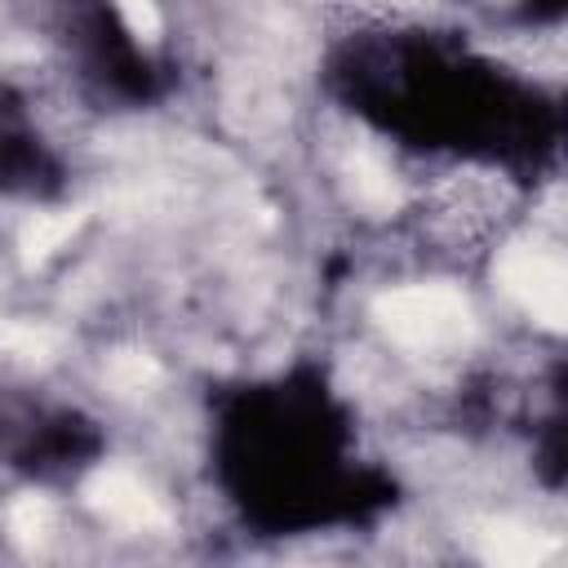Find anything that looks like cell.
Masks as SVG:
<instances>
[{
    "instance_id": "obj_1",
    "label": "cell",
    "mask_w": 568,
    "mask_h": 568,
    "mask_svg": "<svg viewBox=\"0 0 568 568\" xmlns=\"http://www.w3.org/2000/svg\"><path fill=\"white\" fill-rule=\"evenodd\" d=\"M89 501L111 519V524H124V528H151L164 519V510L155 506V497L124 470H102L93 484H89Z\"/></svg>"
},
{
    "instance_id": "obj_2",
    "label": "cell",
    "mask_w": 568,
    "mask_h": 568,
    "mask_svg": "<svg viewBox=\"0 0 568 568\" xmlns=\"http://www.w3.org/2000/svg\"><path fill=\"white\" fill-rule=\"evenodd\" d=\"M115 9L124 18L129 36H138V40H155L160 36V13H155L151 0H115Z\"/></svg>"
}]
</instances>
